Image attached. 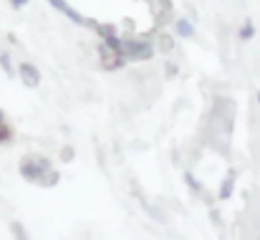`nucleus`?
<instances>
[{"mask_svg":"<svg viewBox=\"0 0 260 240\" xmlns=\"http://www.w3.org/2000/svg\"><path fill=\"white\" fill-rule=\"evenodd\" d=\"M240 38H243V41L253 38V23H245V25H243V31H240Z\"/></svg>","mask_w":260,"mask_h":240,"instance_id":"obj_7","label":"nucleus"},{"mask_svg":"<svg viewBox=\"0 0 260 240\" xmlns=\"http://www.w3.org/2000/svg\"><path fill=\"white\" fill-rule=\"evenodd\" d=\"M20 74H23V81L28 79L30 86H36V83H38V71H36L30 64H23V66H20Z\"/></svg>","mask_w":260,"mask_h":240,"instance_id":"obj_3","label":"nucleus"},{"mask_svg":"<svg viewBox=\"0 0 260 240\" xmlns=\"http://www.w3.org/2000/svg\"><path fill=\"white\" fill-rule=\"evenodd\" d=\"M51 3H53L56 8H61V10H63V15H69V18H71L74 23H84V18H81V15H79V13H76V10H74L71 5H66L63 0H51Z\"/></svg>","mask_w":260,"mask_h":240,"instance_id":"obj_2","label":"nucleus"},{"mask_svg":"<svg viewBox=\"0 0 260 240\" xmlns=\"http://www.w3.org/2000/svg\"><path fill=\"white\" fill-rule=\"evenodd\" d=\"M3 122H5V116H3V111H0V124H3Z\"/></svg>","mask_w":260,"mask_h":240,"instance_id":"obj_10","label":"nucleus"},{"mask_svg":"<svg viewBox=\"0 0 260 240\" xmlns=\"http://www.w3.org/2000/svg\"><path fill=\"white\" fill-rule=\"evenodd\" d=\"M43 169H48V162H38V164H33L30 160L20 162V174L28 179H38V174H43Z\"/></svg>","mask_w":260,"mask_h":240,"instance_id":"obj_1","label":"nucleus"},{"mask_svg":"<svg viewBox=\"0 0 260 240\" xmlns=\"http://www.w3.org/2000/svg\"><path fill=\"white\" fill-rule=\"evenodd\" d=\"M10 3H13V5H15V8H23V5H25V3H28V0H10Z\"/></svg>","mask_w":260,"mask_h":240,"instance_id":"obj_9","label":"nucleus"},{"mask_svg":"<svg viewBox=\"0 0 260 240\" xmlns=\"http://www.w3.org/2000/svg\"><path fill=\"white\" fill-rule=\"evenodd\" d=\"M184 179H187V182H189V187H192V190H194V192H200V182H197V179H194V177H192V174H189V172H187V177H184Z\"/></svg>","mask_w":260,"mask_h":240,"instance_id":"obj_8","label":"nucleus"},{"mask_svg":"<svg viewBox=\"0 0 260 240\" xmlns=\"http://www.w3.org/2000/svg\"><path fill=\"white\" fill-rule=\"evenodd\" d=\"M10 230H13L15 240H28V235H25V230H23V225H20V223H13V225H10Z\"/></svg>","mask_w":260,"mask_h":240,"instance_id":"obj_5","label":"nucleus"},{"mask_svg":"<svg viewBox=\"0 0 260 240\" xmlns=\"http://www.w3.org/2000/svg\"><path fill=\"white\" fill-rule=\"evenodd\" d=\"M230 192H233V179H225V182H222V187H220V200L230 197Z\"/></svg>","mask_w":260,"mask_h":240,"instance_id":"obj_6","label":"nucleus"},{"mask_svg":"<svg viewBox=\"0 0 260 240\" xmlns=\"http://www.w3.org/2000/svg\"><path fill=\"white\" fill-rule=\"evenodd\" d=\"M192 33H194L192 23H189V20H184V18H179V20H177V36H182V38H189Z\"/></svg>","mask_w":260,"mask_h":240,"instance_id":"obj_4","label":"nucleus"}]
</instances>
